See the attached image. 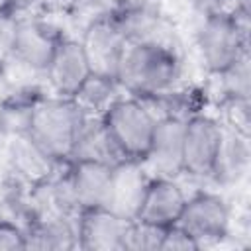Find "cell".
I'll list each match as a JSON object with an SVG mask.
<instances>
[{
	"instance_id": "1",
	"label": "cell",
	"mask_w": 251,
	"mask_h": 251,
	"mask_svg": "<svg viewBox=\"0 0 251 251\" xmlns=\"http://www.w3.org/2000/svg\"><path fill=\"white\" fill-rule=\"evenodd\" d=\"M182 76V57L176 43H127L118 65L116 80L124 92L137 98H155L176 88Z\"/></svg>"
},
{
	"instance_id": "2",
	"label": "cell",
	"mask_w": 251,
	"mask_h": 251,
	"mask_svg": "<svg viewBox=\"0 0 251 251\" xmlns=\"http://www.w3.org/2000/svg\"><path fill=\"white\" fill-rule=\"evenodd\" d=\"M86 114L69 96H39L29 110L25 135L53 163H69Z\"/></svg>"
},
{
	"instance_id": "3",
	"label": "cell",
	"mask_w": 251,
	"mask_h": 251,
	"mask_svg": "<svg viewBox=\"0 0 251 251\" xmlns=\"http://www.w3.org/2000/svg\"><path fill=\"white\" fill-rule=\"evenodd\" d=\"M196 47L208 73L220 75L243 55H249V16L226 6L204 10L196 27Z\"/></svg>"
},
{
	"instance_id": "4",
	"label": "cell",
	"mask_w": 251,
	"mask_h": 251,
	"mask_svg": "<svg viewBox=\"0 0 251 251\" xmlns=\"http://www.w3.org/2000/svg\"><path fill=\"white\" fill-rule=\"evenodd\" d=\"M102 122L126 161L141 163L149 151L157 116L137 96H120L102 116Z\"/></svg>"
},
{
	"instance_id": "5",
	"label": "cell",
	"mask_w": 251,
	"mask_h": 251,
	"mask_svg": "<svg viewBox=\"0 0 251 251\" xmlns=\"http://www.w3.org/2000/svg\"><path fill=\"white\" fill-rule=\"evenodd\" d=\"M229 222L231 214L226 198L218 192L202 190L186 196L176 226L192 235L202 249L210 243L224 239L229 233Z\"/></svg>"
},
{
	"instance_id": "6",
	"label": "cell",
	"mask_w": 251,
	"mask_h": 251,
	"mask_svg": "<svg viewBox=\"0 0 251 251\" xmlns=\"http://www.w3.org/2000/svg\"><path fill=\"white\" fill-rule=\"evenodd\" d=\"M224 135V124L210 114L198 112L184 122L182 173L196 178H210Z\"/></svg>"
},
{
	"instance_id": "7",
	"label": "cell",
	"mask_w": 251,
	"mask_h": 251,
	"mask_svg": "<svg viewBox=\"0 0 251 251\" xmlns=\"http://www.w3.org/2000/svg\"><path fill=\"white\" fill-rule=\"evenodd\" d=\"M80 43L84 47L92 73L116 78L118 65L122 61L127 41L120 31V27L116 25L114 18L110 16V10L92 18L84 25Z\"/></svg>"
},
{
	"instance_id": "8",
	"label": "cell",
	"mask_w": 251,
	"mask_h": 251,
	"mask_svg": "<svg viewBox=\"0 0 251 251\" xmlns=\"http://www.w3.org/2000/svg\"><path fill=\"white\" fill-rule=\"evenodd\" d=\"M116 167L100 161H73L67 169V180L80 210L88 208H110L114 198Z\"/></svg>"
},
{
	"instance_id": "9",
	"label": "cell",
	"mask_w": 251,
	"mask_h": 251,
	"mask_svg": "<svg viewBox=\"0 0 251 251\" xmlns=\"http://www.w3.org/2000/svg\"><path fill=\"white\" fill-rule=\"evenodd\" d=\"M129 218L114 208H88L76 214V245L84 251H122Z\"/></svg>"
},
{
	"instance_id": "10",
	"label": "cell",
	"mask_w": 251,
	"mask_h": 251,
	"mask_svg": "<svg viewBox=\"0 0 251 251\" xmlns=\"http://www.w3.org/2000/svg\"><path fill=\"white\" fill-rule=\"evenodd\" d=\"M184 122L186 120L175 116L157 118L149 151L139 163L143 173H151V176H173V178L182 175Z\"/></svg>"
},
{
	"instance_id": "11",
	"label": "cell",
	"mask_w": 251,
	"mask_h": 251,
	"mask_svg": "<svg viewBox=\"0 0 251 251\" xmlns=\"http://www.w3.org/2000/svg\"><path fill=\"white\" fill-rule=\"evenodd\" d=\"M184 202L186 194L173 176H147L133 218L169 227L176 224Z\"/></svg>"
},
{
	"instance_id": "12",
	"label": "cell",
	"mask_w": 251,
	"mask_h": 251,
	"mask_svg": "<svg viewBox=\"0 0 251 251\" xmlns=\"http://www.w3.org/2000/svg\"><path fill=\"white\" fill-rule=\"evenodd\" d=\"M92 69L80 39L61 37L55 45L43 71L49 86L57 96H73L78 86L90 76Z\"/></svg>"
},
{
	"instance_id": "13",
	"label": "cell",
	"mask_w": 251,
	"mask_h": 251,
	"mask_svg": "<svg viewBox=\"0 0 251 251\" xmlns=\"http://www.w3.org/2000/svg\"><path fill=\"white\" fill-rule=\"evenodd\" d=\"M110 16L114 18L116 25L120 27L127 43H137V41L175 43V33L171 31L165 16L159 12V8L151 6L149 2H141V0L122 2L116 8H110Z\"/></svg>"
},
{
	"instance_id": "14",
	"label": "cell",
	"mask_w": 251,
	"mask_h": 251,
	"mask_svg": "<svg viewBox=\"0 0 251 251\" xmlns=\"http://www.w3.org/2000/svg\"><path fill=\"white\" fill-rule=\"evenodd\" d=\"M61 37H63L61 33H55L43 22L16 18L12 45H10V59H16L27 69L43 73Z\"/></svg>"
},
{
	"instance_id": "15",
	"label": "cell",
	"mask_w": 251,
	"mask_h": 251,
	"mask_svg": "<svg viewBox=\"0 0 251 251\" xmlns=\"http://www.w3.org/2000/svg\"><path fill=\"white\" fill-rule=\"evenodd\" d=\"M25 249L63 251L76 245V216H65L59 212L39 214L24 227Z\"/></svg>"
},
{
	"instance_id": "16",
	"label": "cell",
	"mask_w": 251,
	"mask_h": 251,
	"mask_svg": "<svg viewBox=\"0 0 251 251\" xmlns=\"http://www.w3.org/2000/svg\"><path fill=\"white\" fill-rule=\"evenodd\" d=\"M249 163H251L249 135L224 124V135L210 178L226 186L237 184L247 175Z\"/></svg>"
},
{
	"instance_id": "17",
	"label": "cell",
	"mask_w": 251,
	"mask_h": 251,
	"mask_svg": "<svg viewBox=\"0 0 251 251\" xmlns=\"http://www.w3.org/2000/svg\"><path fill=\"white\" fill-rule=\"evenodd\" d=\"M73 161H100V163H108V165H122L127 163L124 159V155L120 153V149L116 147V143L112 141L102 118L98 116H86L78 135L75 139L73 151H71V159Z\"/></svg>"
},
{
	"instance_id": "18",
	"label": "cell",
	"mask_w": 251,
	"mask_h": 251,
	"mask_svg": "<svg viewBox=\"0 0 251 251\" xmlns=\"http://www.w3.org/2000/svg\"><path fill=\"white\" fill-rule=\"evenodd\" d=\"M122 86L114 76L90 73V76L71 96L86 116H102L122 94Z\"/></svg>"
},
{
	"instance_id": "19",
	"label": "cell",
	"mask_w": 251,
	"mask_h": 251,
	"mask_svg": "<svg viewBox=\"0 0 251 251\" xmlns=\"http://www.w3.org/2000/svg\"><path fill=\"white\" fill-rule=\"evenodd\" d=\"M224 92V100H249L251 96V71L249 55H243L226 71L216 75Z\"/></svg>"
},
{
	"instance_id": "20",
	"label": "cell",
	"mask_w": 251,
	"mask_h": 251,
	"mask_svg": "<svg viewBox=\"0 0 251 251\" xmlns=\"http://www.w3.org/2000/svg\"><path fill=\"white\" fill-rule=\"evenodd\" d=\"M167 227L129 218L122 251H161V241Z\"/></svg>"
},
{
	"instance_id": "21",
	"label": "cell",
	"mask_w": 251,
	"mask_h": 251,
	"mask_svg": "<svg viewBox=\"0 0 251 251\" xmlns=\"http://www.w3.org/2000/svg\"><path fill=\"white\" fill-rule=\"evenodd\" d=\"M200 249L198 241L188 235L182 227H178L176 224L169 226L165 229L163 241H161V251H196Z\"/></svg>"
},
{
	"instance_id": "22",
	"label": "cell",
	"mask_w": 251,
	"mask_h": 251,
	"mask_svg": "<svg viewBox=\"0 0 251 251\" xmlns=\"http://www.w3.org/2000/svg\"><path fill=\"white\" fill-rule=\"evenodd\" d=\"M227 110L226 126L249 135V100H224Z\"/></svg>"
},
{
	"instance_id": "23",
	"label": "cell",
	"mask_w": 251,
	"mask_h": 251,
	"mask_svg": "<svg viewBox=\"0 0 251 251\" xmlns=\"http://www.w3.org/2000/svg\"><path fill=\"white\" fill-rule=\"evenodd\" d=\"M16 16L0 10V75L8 67L10 61V45H12V33H14Z\"/></svg>"
},
{
	"instance_id": "24",
	"label": "cell",
	"mask_w": 251,
	"mask_h": 251,
	"mask_svg": "<svg viewBox=\"0 0 251 251\" xmlns=\"http://www.w3.org/2000/svg\"><path fill=\"white\" fill-rule=\"evenodd\" d=\"M4 249H25L24 227L8 220L0 222V251Z\"/></svg>"
},
{
	"instance_id": "25",
	"label": "cell",
	"mask_w": 251,
	"mask_h": 251,
	"mask_svg": "<svg viewBox=\"0 0 251 251\" xmlns=\"http://www.w3.org/2000/svg\"><path fill=\"white\" fill-rule=\"evenodd\" d=\"M35 2L37 0H0V8L10 12V14H14V16H18L20 12H25L27 8H31Z\"/></svg>"
},
{
	"instance_id": "26",
	"label": "cell",
	"mask_w": 251,
	"mask_h": 251,
	"mask_svg": "<svg viewBox=\"0 0 251 251\" xmlns=\"http://www.w3.org/2000/svg\"><path fill=\"white\" fill-rule=\"evenodd\" d=\"M227 0H196V4H200L204 10H210V8H220V6H226Z\"/></svg>"
},
{
	"instance_id": "27",
	"label": "cell",
	"mask_w": 251,
	"mask_h": 251,
	"mask_svg": "<svg viewBox=\"0 0 251 251\" xmlns=\"http://www.w3.org/2000/svg\"><path fill=\"white\" fill-rule=\"evenodd\" d=\"M0 10H2V8H0Z\"/></svg>"
}]
</instances>
